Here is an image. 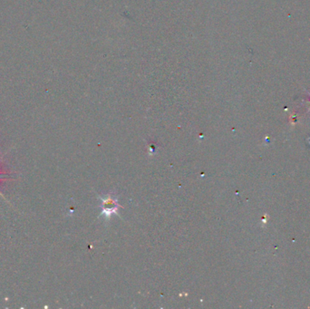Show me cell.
<instances>
[{
	"instance_id": "1",
	"label": "cell",
	"mask_w": 310,
	"mask_h": 309,
	"mask_svg": "<svg viewBox=\"0 0 310 309\" xmlns=\"http://www.w3.org/2000/svg\"><path fill=\"white\" fill-rule=\"evenodd\" d=\"M101 208L103 209L102 215L105 217L109 218L112 214H117L119 209L117 198L113 196V194H107L104 198H102V205Z\"/></svg>"
},
{
	"instance_id": "2",
	"label": "cell",
	"mask_w": 310,
	"mask_h": 309,
	"mask_svg": "<svg viewBox=\"0 0 310 309\" xmlns=\"http://www.w3.org/2000/svg\"><path fill=\"white\" fill-rule=\"evenodd\" d=\"M3 174H6V173H4V172H2V171H0V175H3ZM2 180H3V179H1V178H0V181H1Z\"/></svg>"
}]
</instances>
